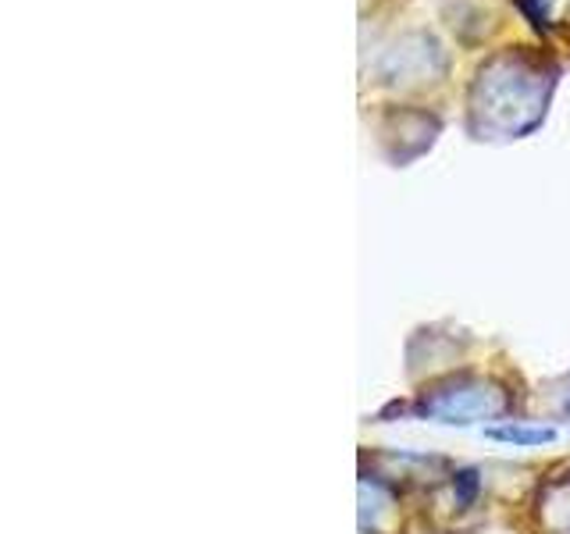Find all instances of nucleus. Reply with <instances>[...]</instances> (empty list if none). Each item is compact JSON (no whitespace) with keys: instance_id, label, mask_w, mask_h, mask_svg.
I'll return each mask as SVG.
<instances>
[{"instance_id":"f257e3e1","label":"nucleus","mask_w":570,"mask_h":534,"mask_svg":"<svg viewBox=\"0 0 570 534\" xmlns=\"http://www.w3.org/2000/svg\"><path fill=\"white\" fill-rule=\"evenodd\" d=\"M507 409V396L495 385L481 378H453L432 392H424L417 403L421 417H432L442 424H474V421H492Z\"/></svg>"},{"instance_id":"f03ea898","label":"nucleus","mask_w":570,"mask_h":534,"mask_svg":"<svg viewBox=\"0 0 570 534\" xmlns=\"http://www.w3.org/2000/svg\"><path fill=\"white\" fill-rule=\"evenodd\" d=\"M485 438L492 442H503V445H517V449H534V445H549L557 442V432L552 427H542V424H495V427H485Z\"/></svg>"},{"instance_id":"7ed1b4c3","label":"nucleus","mask_w":570,"mask_h":534,"mask_svg":"<svg viewBox=\"0 0 570 534\" xmlns=\"http://www.w3.org/2000/svg\"><path fill=\"white\" fill-rule=\"evenodd\" d=\"M453 488H460V503L468 506L471 498H474V492H478V474H474V471L456 474V485H453Z\"/></svg>"}]
</instances>
